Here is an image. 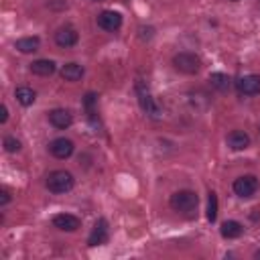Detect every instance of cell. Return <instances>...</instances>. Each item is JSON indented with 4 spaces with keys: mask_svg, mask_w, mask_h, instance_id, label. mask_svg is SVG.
I'll return each mask as SVG.
<instances>
[{
    "mask_svg": "<svg viewBox=\"0 0 260 260\" xmlns=\"http://www.w3.org/2000/svg\"><path fill=\"white\" fill-rule=\"evenodd\" d=\"M169 203H171V207H173L175 211H179V213H191V211H195V209H197L199 197H197V193H195V191L181 189V191H177V193H173V195H171Z\"/></svg>",
    "mask_w": 260,
    "mask_h": 260,
    "instance_id": "1",
    "label": "cell"
},
{
    "mask_svg": "<svg viewBox=\"0 0 260 260\" xmlns=\"http://www.w3.org/2000/svg\"><path fill=\"white\" fill-rule=\"evenodd\" d=\"M73 185H75V179H73V175L69 171H53L47 177V189L51 193H55V195L71 191Z\"/></svg>",
    "mask_w": 260,
    "mask_h": 260,
    "instance_id": "2",
    "label": "cell"
},
{
    "mask_svg": "<svg viewBox=\"0 0 260 260\" xmlns=\"http://www.w3.org/2000/svg\"><path fill=\"white\" fill-rule=\"evenodd\" d=\"M173 65L177 71H181L185 75H193L201 69V59H199V55H195L191 51H181L173 57Z\"/></svg>",
    "mask_w": 260,
    "mask_h": 260,
    "instance_id": "3",
    "label": "cell"
},
{
    "mask_svg": "<svg viewBox=\"0 0 260 260\" xmlns=\"http://www.w3.org/2000/svg\"><path fill=\"white\" fill-rule=\"evenodd\" d=\"M136 91H138V102H140V108L150 116V118H158L162 112H160V106L154 102V98L150 95L148 87H144L140 81L136 83Z\"/></svg>",
    "mask_w": 260,
    "mask_h": 260,
    "instance_id": "4",
    "label": "cell"
},
{
    "mask_svg": "<svg viewBox=\"0 0 260 260\" xmlns=\"http://www.w3.org/2000/svg\"><path fill=\"white\" fill-rule=\"evenodd\" d=\"M256 191H258V179L254 175H244V177H238L234 181V193L242 199L252 197Z\"/></svg>",
    "mask_w": 260,
    "mask_h": 260,
    "instance_id": "5",
    "label": "cell"
},
{
    "mask_svg": "<svg viewBox=\"0 0 260 260\" xmlns=\"http://www.w3.org/2000/svg\"><path fill=\"white\" fill-rule=\"evenodd\" d=\"M95 22H98L100 28H104L108 32H114V30H118L122 26V14L116 12V10H102L98 14Z\"/></svg>",
    "mask_w": 260,
    "mask_h": 260,
    "instance_id": "6",
    "label": "cell"
},
{
    "mask_svg": "<svg viewBox=\"0 0 260 260\" xmlns=\"http://www.w3.org/2000/svg\"><path fill=\"white\" fill-rule=\"evenodd\" d=\"M108 238H110L108 221H106L104 217H100V219L93 223V230H91V234H89V238H87V244H89V246H102V244L108 242Z\"/></svg>",
    "mask_w": 260,
    "mask_h": 260,
    "instance_id": "7",
    "label": "cell"
},
{
    "mask_svg": "<svg viewBox=\"0 0 260 260\" xmlns=\"http://www.w3.org/2000/svg\"><path fill=\"white\" fill-rule=\"evenodd\" d=\"M236 87L242 95H256L260 93V75H254V73L244 75L236 81Z\"/></svg>",
    "mask_w": 260,
    "mask_h": 260,
    "instance_id": "8",
    "label": "cell"
},
{
    "mask_svg": "<svg viewBox=\"0 0 260 260\" xmlns=\"http://www.w3.org/2000/svg\"><path fill=\"white\" fill-rule=\"evenodd\" d=\"M49 152L55 158H69L73 154V142L69 138H55L49 142Z\"/></svg>",
    "mask_w": 260,
    "mask_h": 260,
    "instance_id": "9",
    "label": "cell"
},
{
    "mask_svg": "<svg viewBox=\"0 0 260 260\" xmlns=\"http://www.w3.org/2000/svg\"><path fill=\"white\" fill-rule=\"evenodd\" d=\"M53 225L61 232H75V230H79L81 219L77 215H71V213H57L53 217Z\"/></svg>",
    "mask_w": 260,
    "mask_h": 260,
    "instance_id": "10",
    "label": "cell"
},
{
    "mask_svg": "<svg viewBox=\"0 0 260 260\" xmlns=\"http://www.w3.org/2000/svg\"><path fill=\"white\" fill-rule=\"evenodd\" d=\"M49 122H51L55 128L65 130V128H69V126L73 124V116H71V112L65 110V108H55V110L49 112Z\"/></svg>",
    "mask_w": 260,
    "mask_h": 260,
    "instance_id": "11",
    "label": "cell"
},
{
    "mask_svg": "<svg viewBox=\"0 0 260 260\" xmlns=\"http://www.w3.org/2000/svg\"><path fill=\"white\" fill-rule=\"evenodd\" d=\"M77 39H79V35H77V30H75L73 26H61V28L55 32V43H57L59 47H63V49L73 47V45L77 43Z\"/></svg>",
    "mask_w": 260,
    "mask_h": 260,
    "instance_id": "12",
    "label": "cell"
},
{
    "mask_svg": "<svg viewBox=\"0 0 260 260\" xmlns=\"http://www.w3.org/2000/svg\"><path fill=\"white\" fill-rule=\"evenodd\" d=\"M225 140H228V146L232 150H244V148L250 146V136L246 132H242V130H232Z\"/></svg>",
    "mask_w": 260,
    "mask_h": 260,
    "instance_id": "13",
    "label": "cell"
},
{
    "mask_svg": "<svg viewBox=\"0 0 260 260\" xmlns=\"http://www.w3.org/2000/svg\"><path fill=\"white\" fill-rule=\"evenodd\" d=\"M30 71L35 75H41V77H49L55 73V61L51 59H37L30 63Z\"/></svg>",
    "mask_w": 260,
    "mask_h": 260,
    "instance_id": "14",
    "label": "cell"
},
{
    "mask_svg": "<svg viewBox=\"0 0 260 260\" xmlns=\"http://www.w3.org/2000/svg\"><path fill=\"white\" fill-rule=\"evenodd\" d=\"M219 232H221V236L225 240H236V238H240L244 234V225L240 221H236V219H228V221L221 223V230Z\"/></svg>",
    "mask_w": 260,
    "mask_h": 260,
    "instance_id": "15",
    "label": "cell"
},
{
    "mask_svg": "<svg viewBox=\"0 0 260 260\" xmlns=\"http://www.w3.org/2000/svg\"><path fill=\"white\" fill-rule=\"evenodd\" d=\"M83 67L79 65V63H65L63 67H61V77L65 79V81H79L81 77H83Z\"/></svg>",
    "mask_w": 260,
    "mask_h": 260,
    "instance_id": "16",
    "label": "cell"
},
{
    "mask_svg": "<svg viewBox=\"0 0 260 260\" xmlns=\"http://www.w3.org/2000/svg\"><path fill=\"white\" fill-rule=\"evenodd\" d=\"M39 47H41L39 37H22L16 41V49L20 53H35V51H39Z\"/></svg>",
    "mask_w": 260,
    "mask_h": 260,
    "instance_id": "17",
    "label": "cell"
},
{
    "mask_svg": "<svg viewBox=\"0 0 260 260\" xmlns=\"http://www.w3.org/2000/svg\"><path fill=\"white\" fill-rule=\"evenodd\" d=\"M209 83H211V87H215L217 91H228L230 85H232V81H230V77H228L225 73H211V75H209Z\"/></svg>",
    "mask_w": 260,
    "mask_h": 260,
    "instance_id": "18",
    "label": "cell"
},
{
    "mask_svg": "<svg viewBox=\"0 0 260 260\" xmlns=\"http://www.w3.org/2000/svg\"><path fill=\"white\" fill-rule=\"evenodd\" d=\"M14 95H16V100H18V104H22V106H32L35 104V100H37V93L30 89V87H16V91H14Z\"/></svg>",
    "mask_w": 260,
    "mask_h": 260,
    "instance_id": "19",
    "label": "cell"
},
{
    "mask_svg": "<svg viewBox=\"0 0 260 260\" xmlns=\"http://www.w3.org/2000/svg\"><path fill=\"white\" fill-rule=\"evenodd\" d=\"M207 195H209L207 197V219L213 223L217 219V195L213 191H209Z\"/></svg>",
    "mask_w": 260,
    "mask_h": 260,
    "instance_id": "20",
    "label": "cell"
},
{
    "mask_svg": "<svg viewBox=\"0 0 260 260\" xmlns=\"http://www.w3.org/2000/svg\"><path fill=\"white\" fill-rule=\"evenodd\" d=\"M4 150L6 152H18L20 150V142L14 136H6L4 138Z\"/></svg>",
    "mask_w": 260,
    "mask_h": 260,
    "instance_id": "21",
    "label": "cell"
},
{
    "mask_svg": "<svg viewBox=\"0 0 260 260\" xmlns=\"http://www.w3.org/2000/svg\"><path fill=\"white\" fill-rule=\"evenodd\" d=\"M8 201H10V193H8L6 189H2V193H0V205L4 207V205H6Z\"/></svg>",
    "mask_w": 260,
    "mask_h": 260,
    "instance_id": "22",
    "label": "cell"
},
{
    "mask_svg": "<svg viewBox=\"0 0 260 260\" xmlns=\"http://www.w3.org/2000/svg\"><path fill=\"white\" fill-rule=\"evenodd\" d=\"M8 120V110H6V106H2V116H0V122L4 124Z\"/></svg>",
    "mask_w": 260,
    "mask_h": 260,
    "instance_id": "23",
    "label": "cell"
},
{
    "mask_svg": "<svg viewBox=\"0 0 260 260\" xmlns=\"http://www.w3.org/2000/svg\"><path fill=\"white\" fill-rule=\"evenodd\" d=\"M254 258H258V260H260V250H256V252H254Z\"/></svg>",
    "mask_w": 260,
    "mask_h": 260,
    "instance_id": "24",
    "label": "cell"
},
{
    "mask_svg": "<svg viewBox=\"0 0 260 260\" xmlns=\"http://www.w3.org/2000/svg\"><path fill=\"white\" fill-rule=\"evenodd\" d=\"M91 2H102V0H91Z\"/></svg>",
    "mask_w": 260,
    "mask_h": 260,
    "instance_id": "25",
    "label": "cell"
}]
</instances>
